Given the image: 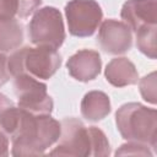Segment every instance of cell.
Returning a JSON list of instances; mask_svg holds the SVG:
<instances>
[{"mask_svg": "<svg viewBox=\"0 0 157 157\" xmlns=\"http://www.w3.org/2000/svg\"><path fill=\"white\" fill-rule=\"evenodd\" d=\"M60 131V123L49 114H34L22 109L18 125L11 136L12 155L40 156L59 140Z\"/></svg>", "mask_w": 157, "mask_h": 157, "instance_id": "obj_1", "label": "cell"}, {"mask_svg": "<svg viewBox=\"0 0 157 157\" xmlns=\"http://www.w3.org/2000/svg\"><path fill=\"white\" fill-rule=\"evenodd\" d=\"M58 145L49 152L50 156H96L110 153L104 132L96 126H85L76 118H66L61 123Z\"/></svg>", "mask_w": 157, "mask_h": 157, "instance_id": "obj_2", "label": "cell"}, {"mask_svg": "<svg viewBox=\"0 0 157 157\" xmlns=\"http://www.w3.org/2000/svg\"><path fill=\"white\" fill-rule=\"evenodd\" d=\"M120 135L132 142L155 148L157 144V112L140 103H125L115 114Z\"/></svg>", "mask_w": 157, "mask_h": 157, "instance_id": "obj_3", "label": "cell"}, {"mask_svg": "<svg viewBox=\"0 0 157 157\" xmlns=\"http://www.w3.org/2000/svg\"><path fill=\"white\" fill-rule=\"evenodd\" d=\"M60 64L61 55L56 49L43 45H37L36 48L23 47L7 58V67L11 75L27 74L38 80L52 77Z\"/></svg>", "mask_w": 157, "mask_h": 157, "instance_id": "obj_4", "label": "cell"}, {"mask_svg": "<svg viewBox=\"0 0 157 157\" xmlns=\"http://www.w3.org/2000/svg\"><path fill=\"white\" fill-rule=\"evenodd\" d=\"M28 36L36 45L58 49L65 39L64 22L59 10L52 6L37 10L28 25Z\"/></svg>", "mask_w": 157, "mask_h": 157, "instance_id": "obj_5", "label": "cell"}, {"mask_svg": "<svg viewBox=\"0 0 157 157\" xmlns=\"http://www.w3.org/2000/svg\"><path fill=\"white\" fill-rule=\"evenodd\" d=\"M15 94L18 107L34 114H50L53 110V99L47 92V85L38 78L20 74L15 76Z\"/></svg>", "mask_w": 157, "mask_h": 157, "instance_id": "obj_6", "label": "cell"}, {"mask_svg": "<svg viewBox=\"0 0 157 157\" xmlns=\"http://www.w3.org/2000/svg\"><path fill=\"white\" fill-rule=\"evenodd\" d=\"M69 32L76 37L94 33L102 21L103 12L94 0H70L65 6Z\"/></svg>", "mask_w": 157, "mask_h": 157, "instance_id": "obj_7", "label": "cell"}, {"mask_svg": "<svg viewBox=\"0 0 157 157\" xmlns=\"http://www.w3.org/2000/svg\"><path fill=\"white\" fill-rule=\"evenodd\" d=\"M98 44L109 54L126 53L132 44L131 29L125 22L117 20H105L98 32Z\"/></svg>", "mask_w": 157, "mask_h": 157, "instance_id": "obj_8", "label": "cell"}, {"mask_svg": "<svg viewBox=\"0 0 157 157\" xmlns=\"http://www.w3.org/2000/svg\"><path fill=\"white\" fill-rule=\"evenodd\" d=\"M121 18L129 28L136 32L146 25H156V0H128L121 7Z\"/></svg>", "mask_w": 157, "mask_h": 157, "instance_id": "obj_9", "label": "cell"}, {"mask_svg": "<svg viewBox=\"0 0 157 157\" xmlns=\"http://www.w3.org/2000/svg\"><path fill=\"white\" fill-rule=\"evenodd\" d=\"M101 56L98 52L82 49L76 52L66 63L69 74L77 81L87 82L98 76L101 72Z\"/></svg>", "mask_w": 157, "mask_h": 157, "instance_id": "obj_10", "label": "cell"}, {"mask_svg": "<svg viewBox=\"0 0 157 157\" xmlns=\"http://www.w3.org/2000/svg\"><path fill=\"white\" fill-rule=\"evenodd\" d=\"M107 81L115 87L134 85L139 80V74L135 65L126 58L112 59L105 67Z\"/></svg>", "mask_w": 157, "mask_h": 157, "instance_id": "obj_11", "label": "cell"}, {"mask_svg": "<svg viewBox=\"0 0 157 157\" xmlns=\"http://www.w3.org/2000/svg\"><path fill=\"white\" fill-rule=\"evenodd\" d=\"M110 112L109 97L102 91H91L85 94L81 102V113L90 121H98Z\"/></svg>", "mask_w": 157, "mask_h": 157, "instance_id": "obj_12", "label": "cell"}, {"mask_svg": "<svg viewBox=\"0 0 157 157\" xmlns=\"http://www.w3.org/2000/svg\"><path fill=\"white\" fill-rule=\"evenodd\" d=\"M23 40V27L13 17L0 18V52L17 49Z\"/></svg>", "mask_w": 157, "mask_h": 157, "instance_id": "obj_13", "label": "cell"}, {"mask_svg": "<svg viewBox=\"0 0 157 157\" xmlns=\"http://www.w3.org/2000/svg\"><path fill=\"white\" fill-rule=\"evenodd\" d=\"M21 110L22 109L16 107L7 96L0 93V130L2 132L12 136L18 125Z\"/></svg>", "mask_w": 157, "mask_h": 157, "instance_id": "obj_14", "label": "cell"}, {"mask_svg": "<svg viewBox=\"0 0 157 157\" xmlns=\"http://www.w3.org/2000/svg\"><path fill=\"white\" fill-rule=\"evenodd\" d=\"M156 25H146L140 27L136 33V45L141 53L151 59L156 58Z\"/></svg>", "mask_w": 157, "mask_h": 157, "instance_id": "obj_15", "label": "cell"}, {"mask_svg": "<svg viewBox=\"0 0 157 157\" xmlns=\"http://www.w3.org/2000/svg\"><path fill=\"white\" fill-rule=\"evenodd\" d=\"M140 92L145 101L156 103V72H151L140 81Z\"/></svg>", "mask_w": 157, "mask_h": 157, "instance_id": "obj_16", "label": "cell"}, {"mask_svg": "<svg viewBox=\"0 0 157 157\" xmlns=\"http://www.w3.org/2000/svg\"><path fill=\"white\" fill-rule=\"evenodd\" d=\"M148 146L144 145V144H139V142H132L130 141L129 144L123 145L117 152L115 155H148L151 156L152 153L148 151L147 148Z\"/></svg>", "mask_w": 157, "mask_h": 157, "instance_id": "obj_17", "label": "cell"}, {"mask_svg": "<svg viewBox=\"0 0 157 157\" xmlns=\"http://www.w3.org/2000/svg\"><path fill=\"white\" fill-rule=\"evenodd\" d=\"M42 0H17V13L16 16L25 18L29 16L39 5Z\"/></svg>", "mask_w": 157, "mask_h": 157, "instance_id": "obj_18", "label": "cell"}, {"mask_svg": "<svg viewBox=\"0 0 157 157\" xmlns=\"http://www.w3.org/2000/svg\"><path fill=\"white\" fill-rule=\"evenodd\" d=\"M17 13V0H0V18L13 17Z\"/></svg>", "mask_w": 157, "mask_h": 157, "instance_id": "obj_19", "label": "cell"}, {"mask_svg": "<svg viewBox=\"0 0 157 157\" xmlns=\"http://www.w3.org/2000/svg\"><path fill=\"white\" fill-rule=\"evenodd\" d=\"M10 71L7 67V58L2 53H0V86L6 83L10 78Z\"/></svg>", "mask_w": 157, "mask_h": 157, "instance_id": "obj_20", "label": "cell"}, {"mask_svg": "<svg viewBox=\"0 0 157 157\" xmlns=\"http://www.w3.org/2000/svg\"><path fill=\"white\" fill-rule=\"evenodd\" d=\"M7 153H9V140L5 132L0 130V157L7 156Z\"/></svg>", "mask_w": 157, "mask_h": 157, "instance_id": "obj_21", "label": "cell"}]
</instances>
